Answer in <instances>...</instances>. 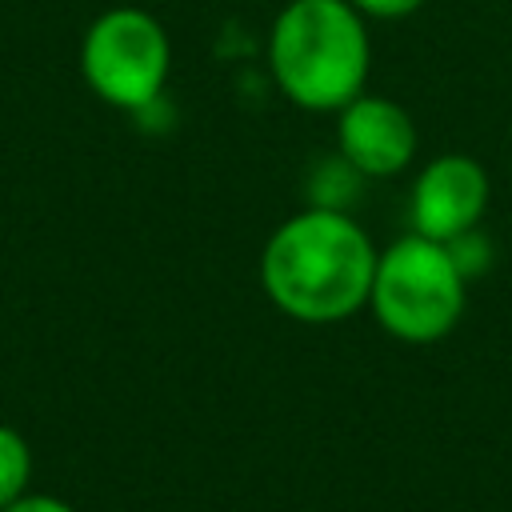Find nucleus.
<instances>
[{"mask_svg":"<svg viewBox=\"0 0 512 512\" xmlns=\"http://www.w3.org/2000/svg\"><path fill=\"white\" fill-rule=\"evenodd\" d=\"M380 248L336 204H312L272 228L260 248V288L300 324H340L368 308Z\"/></svg>","mask_w":512,"mask_h":512,"instance_id":"obj_1","label":"nucleus"},{"mask_svg":"<svg viewBox=\"0 0 512 512\" xmlns=\"http://www.w3.org/2000/svg\"><path fill=\"white\" fill-rule=\"evenodd\" d=\"M368 20L348 0H288L268 32V72L304 112H340L368 84Z\"/></svg>","mask_w":512,"mask_h":512,"instance_id":"obj_2","label":"nucleus"},{"mask_svg":"<svg viewBox=\"0 0 512 512\" xmlns=\"http://www.w3.org/2000/svg\"><path fill=\"white\" fill-rule=\"evenodd\" d=\"M468 304V272L452 244L404 232L376 256L368 312L400 344L444 340Z\"/></svg>","mask_w":512,"mask_h":512,"instance_id":"obj_3","label":"nucleus"},{"mask_svg":"<svg viewBox=\"0 0 512 512\" xmlns=\"http://www.w3.org/2000/svg\"><path fill=\"white\" fill-rule=\"evenodd\" d=\"M168 68H172L168 32L152 12L136 4L100 12L80 40L84 84L104 104L124 108V112L148 108L164 92Z\"/></svg>","mask_w":512,"mask_h":512,"instance_id":"obj_4","label":"nucleus"},{"mask_svg":"<svg viewBox=\"0 0 512 512\" xmlns=\"http://www.w3.org/2000/svg\"><path fill=\"white\" fill-rule=\"evenodd\" d=\"M488 196L492 184L484 164L464 152H444L428 160L412 180V196H408L412 232L440 244H456L460 236L476 232V224L488 212Z\"/></svg>","mask_w":512,"mask_h":512,"instance_id":"obj_5","label":"nucleus"},{"mask_svg":"<svg viewBox=\"0 0 512 512\" xmlns=\"http://www.w3.org/2000/svg\"><path fill=\"white\" fill-rule=\"evenodd\" d=\"M416 120L388 96L360 92L336 112V152L352 176L388 180L400 176L416 156Z\"/></svg>","mask_w":512,"mask_h":512,"instance_id":"obj_6","label":"nucleus"},{"mask_svg":"<svg viewBox=\"0 0 512 512\" xmlns=\"http://www.w3.org/2000/svg\"><path fill=\"white\" fill-rule=\"evenodd\" d=\"M28 480H32V448L12 424H0V508L20 500L28 492Z\"/></svg>","mask_w":512,"mask_h":512,"instance_id":"obj_7","label":"nucleus"},{"mask_svg":"<svg viewBox=\"0 0 512 512\" xmlns=\"http://www.w3.org/2000/svg\"><path fill=\"white\" fill-rule=\"evenodd\" d=\"M364 20H404L424 8V0H348Z\"/></svg>","mask_w":512,"mask_h":512,"instance_id":"obj_8","label":"nucleus"},{"mask_svg":"<svg viewBox=\"0 0 512 512\" xmlns=\"http://www.w3.org/2000/svg\"><path fill=\"white\" fill-rule=\"evenodd\" d=\"M0 512H76V508L68 500H60V496H48V492H24L20 500H12Z\"/></svg>","mask_w":512,"mask_h":512,"instance_id":"obj_9","label":"nucleus"}]
</instances>
